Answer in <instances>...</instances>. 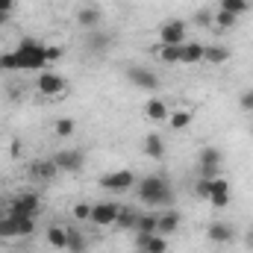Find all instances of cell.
Returning a JSON list of instances; mask_svg holds the SVG:
<instances>
[{"label": "cell", "mask_w": 253, "mask_h": 253, "mask_svg": "<svg viewBox=\"0 0 253 253\" xmlns=\"http://www.w3.org/2000/svg\"><path fill=\"white\" fill-rule=\"evenodd\" d=\"M138 197H141L147 206H165V203H171L174 191H171V183H168L165 177L150 174V177H144V180L138 183Z\"/></svg>", "instance_id": "6da1fadb"}, {"label": "cell", "mask_w": 253, "mask_h": 253, "mask_svg": "<svg viewBox=\"0 0 253 253\" xmlns=\"http://www.w3.org/2000/svg\"><path fill=\"white\" fill-rule=\"evenodd\" d=\"M15 56H18V68L21 71H42L47 65V47L39 44L36 39H24L15 47Z\"/></svg>", "instance_id": "7a4b0ae2"}, {"label": "cell", "mask_w": 253, "mask_h": 253, "mask_svg": "<svg viewBox=\"0 0 253 253\" xmlns=\"http://www.w3.org/2000/svg\"><path fill=\"white\" fill-rule=\"evenodd\" d=\"M221 165H224V153L218 147H203L197 153V171H200V177H206V180L221 177Z\"/></svg>", "instance_id": "3957f363"}, {"label": "cell", "mask_w": 253, "mask_h": 253, "mask_svg": "<svg viewBox=\"0 0 253 253\" xmlns=\"http://www.w3.org/2000/svg\"><path fill=\"white\" fill-rule=\"evenodd\" d=\"M126 80H129L135 88H144V91H156V88H159V77H156L150 68H144V65H129V68H126Z\"/></svg>", "instance_id": "277c9868"}, {"label": "cell", "mask_w": 253, "mask_h": 253, "mask_svg": "<svg viewBox=\"0 0 253 253\" xmlns=\"http://www.w3.org/2000/svg\"><path fill=\"white\" fill-rule=\"evenodd\" d=\"M53 165H56V171L74 174V171H80V168L85 165V153H83L80 147H71V150H56Z\"/></svg>", "instance_id": "5b68a950"}, {"label": "cell", "mask_w": 253, "mask_h": 253, "mask_svg": "<svg viewBox=\"0 0 253 253\" xmlns=\"http://www.w3.org/2000/svg\"><path fill=\"white\" fill-rule=\"evenodd\" d=\"M186 21L171 18L159 27V44H186Z\"/></svg>", "instance_id": "8992f818"}, {"label": "cell", "mask_w": 253, "mask_h": 253, "mask_svg": "<svg viewBox=\"0 0 253 253\" xmlns=\"http://www.w3.org/2000/svg\"><path fill=\"white\" fill-rule=\"evenodd\" d=\"M36 88H39V94H44V97H59L65 91V77L53 74V71H44V74L36 80Z\"/></svg>", "instance_id": "52a82bcc"}, {"label": "cell", "mask_w": 253, "mask_h": 253, "mask_svg": "<svg viewBox=\"0 0 253 253\" xmlns=\"http://www.w3.org/2000/svg\"><path fill=\"white\" fill-rule=\"evenodd\" d=\"M118 212H121V206L118 203H94L91 206V224H97V227H112L115 221H118Z\"/></svg>", "instance_id": "ba28073f"}, {"label": "cell", "mask_w": 253, "mask_h": 253, "mask_svg": "<svg viewBox=\"0 0 253 253\" xmlns=\"http://www.w3.org/2000/svg\"><path fill=\"white\" fill-rule=\"evenodd\" d=\"M135 186V174L132 171H112L106 177H100V189L106 191H126Z\"/></svg>", "instance_id": "9c48e42d"}, {"label": "cell", "mask_w": 253, "mask_h": 253, "mask_svg": "<svg viewBox=\"0 0 253 253\" xmlns=\"http://www.w3.org/2000/svg\"><path fill=\"white\" fill-rule=\"evenodd\" d=\"M135 251L138 253H168V242L159 233H138L135 236Z\"/></svg>", "instance_id": "30bf717a"}, {"label": "cell", "mask_w": 253, "mask_h": 253, "mask_svg": "<svg viewBox=\"0 0 253 253\" xmlns=\"http://www.w3.org/2000/svg\"><path fill=\"white\" fill-rule=\"evenodd\" d=\"M39 209H42L39 194H18V197L12 200V206H9V212H12V215H30V218H36V215H39Z\"/></svg>", "instance_id": "8fae6325"}, {"label": "cell", "mask_w": 253, "mask_h": 253, "mask_svg": "<svg viewBox=\"0 0 253 253\" xmlns=\"http://www.w3.org/2000/svg\"><path fill=\"white\" fill-rule=\"evenodd\" d=\"M206 236H209L212 245H230V242L236 239V230H233L227 221H212V224L206 227Z\"/></svg>", "instance_id": "7c38bea8"}, {"label": "cell", "mask_w": 253, "mask_h": 253, "mask_svg": "<svg viewBox=\"0 0 253 253\" xmlns=\"http://www.w3.org/2000/svg\"><path fill=\"white\" fill-rule=\"evenodd\" d=\"M209 203H212L215 209H224V206L230 203V183H227L224 177H215V180H212V191H209Z\"/></svg>", "instance_id": "4fadbf2b"}, {"label": "cell", "mask_w": 253, "mask_h": 253, "mask_svg": "<svg viewBox=\"0 0 253 253\" xmlns=\"http://www.w3.org/2000/svg\"><path fill=\"white\" fill-rule=\"evenodd\" d=\"M77 24H80L83 30H97V27L103 24V12L94 9V6H83V9L77 12Z\"/></svg>", "instance_id": "5bb4252c"}, {"label": "cell", "mask_w": 253, "mask_h": 253, "mask_svg": "<svg viewBox=\"0 0 253 253\" xmlns=\"http://www.w3.org/2000/svg\"><path fill=\"white\" fill-rule=\"evenodd\" d=\"M168 103L165 100H159V97H150L147 103H144V118H150V121H168Z\"/></svg>", "instance_id": "9a60e30c"}, {"label": "cell", "mask_w": 253, "mask_h": 253, "mask_svg": "<svg viewBox=\"0 0 253 253\" xmlns=\"http://www.w3.org/2000/svg\"><path fill=\"white\" fill-rule=\"evenodd\" d=\"M30 177L33 180H50V177H56L53 159H36V162H30Z\"/></svg>", "instance_id": "2e32d148"}, {"label": "cell", "mask_w": 253, "mask_h": 253, "mask_svg": "<svg viewBox=\"0 0 253 253\" xmlns=\"http://www.w3.org/2000/svg\"><path fill=\"white\" fill-rule=\"evenodd\" d=\"M180 221H183V215H180L177 209H171V212L159 215V227H156V233H159V236H171V233H177Z\"/></svg>", "instance_id": "e0dca14e"}, {"label": "cell", "mask_w": 253, "mask_h": 253, "mask_svg": "<svg viewBox=\"0 0 253 253\" xmlns=\"http://www.w3.org/2000/svg\"><path fill=\"white\" fill-rule=\"evenodd\" d=\"M144 153H147L150 159H162V156H165V138H162L159 132H147V138H144Z\"/></svg>", "instance_id": "ac0fdd59"}, {"label": "cell", "mask_w": 253, "mask_h": 253, "mask_svg": "<svg viewBox=\"0 0 253 253\" xmlns=\"http://www.w3.org/2000/svg\"><path fill=\"white\" fill-rule=\"evenodd\" d=\"M156 56L165 65L183 62V44H159V47H156Z\"/></svg>", "instance_id": "d6986e66"}, {"label": "cell", "mask_w": 253, "mask_h": 253, "mask_svg": "<svg viewBox=\"0 0 253 253\" xmlns=\"http://www.w3.org/2000/svg\"><path fill=\"white\" fill-rule=\"evenodd\" d=\"M227 59H230V47H224V44H206V50H203V62L224 65Z\"/></svg>", "instance_id": "ffe728a7"}, {"label": "cell", "mask_w": 253, "mask_h": 253, "mask_svg": "<svg viewBox=\"0 0 253 253\" xmlns=\"http://www.w3.org/2000/svg\"><path fill=\"white\" fill-rule=\"evenodd\" d=\"M203 50H206V44H200V42L183 44V65H197V62H203Z\"/></svg>", "instance_id": "44dd1931"}, {"label": "cell", "mask_w": 253, "mask_h": 253, "mask_svg": "<svg viewBox=\"0 0 253 253\" xmlns=\"http://www.w3.org/2000/svg\"><path fill=\"white\" fill-rule=\"evenodd\" d=\"M191 121H194V112H191V109H174V112L168 115V124H171V129H186Z\"/></svg>", "instance_id": "7402d4cb"}, {"label": "cell", "mask_w": 253, "mask_h": 253, "mask_svg": "<svg viewBox=\"0 0 253 253\" xmlns=\"http://www.w3.org/2000/svg\"><path fill=\"white\" fill-rule=\"evenodd\" d=\"M212 24H215V30H218V33H224V30H233V27L239 24V18H236L233 12H224V9H218V12L212 15Z\"/></svg>", "instance_id": "603a6c76"}, {"label": "cell", "mask_w": 253, "mask_h": 253, "mask_svg": "<svg viewBox=\"0 0 253 253\" xmlns=\"http://www.w3.org/2000/svg\"><path fill=\"white\" fill-rule=\"evenodd\" d=\"M218 9L233 12L236 18H242V15H248V12H251V0H218Z\"/></svg>", "instance_id": "cb8c5ba5"}, {"label": "cell", "mask_w": 253, "mask_h": 253, "mask_svg": "<svg viewBox=\"0 0 253 253\" xmlns=\"http://www.w3.org/2000/svg\"><path fill=\"white\" fill-rule=\"evenodd\" d=\"M115 224H118L121 230H135V224H138V212L121 206V212H118V221H115Z\"/></svg>", "instance_id": "d4e9b609"}, {"label": "cell", "mask_w": 253, "mask_h": 253, "mask_svg": "<svg viewBox=\"0 0 253 253\" xmlns=\"http://www.w3.org/2000/svg\"><path fill=\"white\" fill-rule=\"evenodd\" d=\"M159 227V215L150 212V215H138V224H135V233H156Z\"/></svg>", "instance_id": "484cf974"}, {"label": "cell", "mask_w": 253, "mask_h": 253, "mask_svg": "<svg viewBox=\"0 0 253 253\" xmlns=\"http://www.w3.org/2000/svg\"><path fill=\"white\" fill-rule=\"evenodd\" d=\"M0 239H18V218L15 215L0 218Z\"/></svg>", "instance_id": "4316f807"}, {"label": "cell", "mask_w": 253, "mask_h": 253, "mask_svg": "<svg viewBox=\"0 0 253 253\" xmlns=\"http://www.w3.org/2000/svg\"><path fill=\"white\" fill-rule=\"evenodd\" d=\"M47 242H50L56 251H65V248H68V230H62V227H50V230H47Z\"/></svg>", "instance_id": "83f0119b"}, {"label": "cell", "mask_w": 253, "mask_h": 253, "mask_svg": "<svg viewBox=\"0 0 253 253\" xmlns=\"http://www.w3.org/2000/svg\"><path fill=\"white\" fill-rule=\"evenodd\" d=\"M85 236L83 233H77V230H68V248L65 251H71V253H85Z\"/></svg>", "instance_id": "f1b7e54d"}, {"label": "cell", "mask_w": 253, "mask_h": 253, "mask_svg": "<svg viewBox=\"0 0 253 253\" xmlns=\"http://www.w3.org/2000/svg\"><path fill=\"white\" fill-rule=\"evenodd\" d=\"M53 129H56V135H59V138H68V135H74V129H77V121H74V118H56Z\"/></svg>", "instance_id": "f546056e"}, {"label": "cell", "mask_w": 253, "mask_h": 253, "mask_svg": "<svg viewBox=\"0 0 253 253\" xmlns=\"http://www.w3.org/2000/svg\"><path fill=\"white\" fill-rule=\"evenodd\" d=\"M209 191H212V180L197 177V183H194V194H197V200H209Z\"/></svg>", "instance_id": "4dcf8cb0"}, {"label": "cell", "mask_w": 253, "mask_h": 253, "mask_svg": "<svg viewBox=\"0 0 253 253\" xmlns=\"http://www.w3.org/2000/svg\"><path fill=\"white\" fill-rule=\"evenodd\" d=\"M0 71H21V68H18V56H15V50L0 56Z\"/></svg>", "instance_id": "1f68e13d"}, {"label": "cell", "mask_w": 253, "mask_h": 253, "mask_svg": "<svg viewBox=\"0 0 253 253\" xmlns=\"http://www.w3.org/2000/svg\"><path fill=\"white\" fill-rule=\"evenodd\" d=\"M91 47H94V50H106V47H109V36H103V33H91Z\"/></svg>", "instance_id": "d6a6232c"}, {"label": "cell", "mask_w": 253, "mask_h": 253, "mask_svg": "<svg viewBox=\"0 0 253 253\" xmlns=\"http://www.w3.org/2000/svg\"><path fill=\"white\" fill-rule=\"evenodd\" d=\"M74 218H77V221H88V218H91V206H88V203H77V206H74Z\"/></svg>", "instance_id": "836d02e7"}, {"label": "cell", "mask_w": 253, "mask_h": 253, "mask_svg": "<svg viewBox=\"0 0 253 253\" xmlns=\"http://www.w3.org/2000/svg\"><path fill=\"white\" fill-rule=\"evenodd\" d=\"M239 106H242L245 112H253V88H248V91L242 94V100H239Z\"/></svg>", "instance_id": "e575fe53"}, {"label": "cell", "mask_w": 253, "mask_h": 253, "mask_svg": "<svg viewBox=\"0 0 253 253\" xmlns=\"http://www.w3.org/2000/svg\"><path fill=\"white\" fill-rule=\"evenodd\" d=\"M194 24H197V27H209V24H212V15H209V12H197V15H194Z\"/></svg>", "instance_id": "d590c367"}, {"label": "cell", "mask_w": 253, "mask_h": 253, "mask_svg": "<svg viewBox=\"0 0 253 253\" xmlns=\"http://www.w3.org/2000/svg\"><path fill=\"white\" fill-rule=\"evenodd\" d=\"M62 47H59V44H56V47H47V62H59V59H62Z\"/></svg>", "instance_id": "8d00e7d4"}, {"label": "cell", "mask_w": 253, "mask_h": 253, "mask_svg": "<svg viewBox=\"0 0 253 253\" xmlns=\"http://www.w3.org/2000/svg\"><path fill=\"white\" fill-rule=\"evenodd\" d=\"M12 9H15V0H0V12L3 15H12Z\"/></svg>", "instance_id": "74e56055"}, {"label": "cell", "mask_w": 253, "mask_h": 253, "mask_svg": "<svg viewBox=\"0 0 253 253\" xmlns=\"http://www.w3.org/2000/svg\"><path fill=\"white\" fill-rule=\"evenodd\" d=\"M245 245H248V251H253V227L248 230V236H245Z\"/></svg>", "instance_id": "f35d334b"}, {"label": "cell", "mask_w": 253, "mask_h": 253, "mask_svg": "<svg viewBox=\"0 0 253 253\" xmlns=\"http://www.w3.org/2000/svg\"><path fill=\"white\" fill-rule=\"evenodd\" d=\"M12 156H21V141H12Z\"/></svg>", "instance_id": "ab89813d"}, {"label": "cell", "mask_w": 253, "mask_h": 253, "mask_svg": "<svg viewBox=\"0 0 253 253\" xmlns=\"http://www.w3.org/2000/svg\"><path fill=\"white\" fill-rule=\"evenodd\" d=\"M6 18H9V15H3V12H0V24H3V21H6Z\"/></svg>", "instance_id": "60d3db41"}, {"label": "cell", "mask_w": 253, "mask_h": 253, "mask_svg": "<svg viewBox=\"0 0 253 253\" xmlns=\"http://www.w3.org/2000/svg\"><path fill=\"white\" fill-rule=\"evenodd\" d=\"M251 135H253V126H251Z\"/></svg>", "instance_id": "b9f144b4"}]
</instances>
